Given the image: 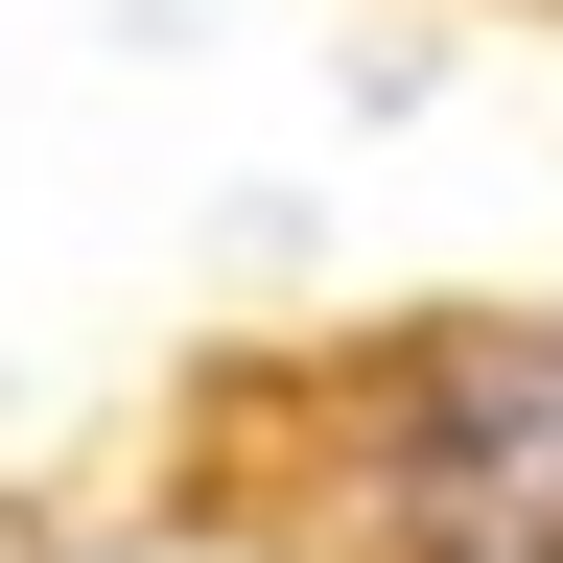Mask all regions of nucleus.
<instances>
[{"label": "nucleus", "instance_id": "nucleus-1", "mask_svg": "<svg viewBox=\"0 0 563 563\" xmlns=\"http://www.w3.org/2000/svg\"><path fill=\"white\" fill-rule=\"evenodd\" d=\"M188 540L235 563H563V306H352L211 352L165 422Z\"/></svg>", "mask_w": 563, "mask_h": 563}]
</instances>
